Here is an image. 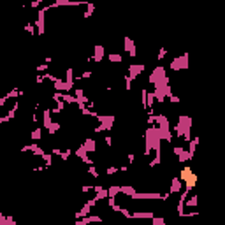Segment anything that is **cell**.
<instances>
[{"label": "cell", "mask_w": 225, "mask_h": 225, "mask_svg": "<svg viewBox=\"0 0 225 225\" xmlns=\"http://www.w3.org/2000/svg\"><path fill=\"white\" fill-rule=\"evenodd\" d=\"M179 179L185 183L186 192H188V190H192L195 185H197V174L194 172V169L190 167V165H185V167L179 171Z\"/></svg>", "instance_id": "6da1fadb"}, {"label": "cell", "mask_w": 225, "mask_h": 225, "mask_svg": "<svg viewBox=\"0 0 225 225\" xmlns=\"http://www.w3.org/2000/svg\"><path fill=\"white\" fill-rule=\"evenodd\" d=\"M109 60L111 62H121V56H120V55H109Z\"/></svg>", "instance_id": "277c9868"}, {"label": "cell", "mask_w": 225, "mask_h": 225, "mask_svg": "<svg viewBox=\"0 0 225 225\" xmlns=\"http://www.w3.org/2000/svg\"><path fill=\"white\" fill-rule=\"evenodd\" d=\"M125 49H128V51H130V55H136V49H134V42L130 39H125Z\"/></svg>", "instance_id": "3957f363"}, {"label": "cell", "mask_w": 225, "mask_h": 225, "mask_svg": "<svg viewBox=\"0 0 225 225\" xmlns=\"http://www.w3.org/2000/svg\"><path fill=\"white\" fill-rule=\"evenodd\" d=\"M102 55H104V48H102V46H95V56H93V60L100 62L102 58H104Z\"/></svg>", "instance_id": "7a4b0ae2"}]
</instances>
